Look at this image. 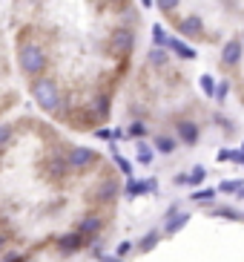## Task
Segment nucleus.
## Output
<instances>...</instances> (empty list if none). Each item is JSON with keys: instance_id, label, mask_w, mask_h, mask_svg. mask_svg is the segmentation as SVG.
<instances>
[{"instance_id": "obj_12", "label": "nucleus", "mask_w": 244, "mask_h": 262, "mask_svg": "<svg viewBox=\"0 0 244 262\" xmlns=\"http://www.w3.org/2000/svg\"><path fill=\"white\" fill-rule=\"evenodd\" d=\"M150 63H153V67H161V70H164V67H167L169 63V52L167 49H150Z\"/></svg>"}, {"instance_id": "obj_31", "label": "nucleus", "mask_w": 244, "mask_h": 262, "mask_svg": "<svg viewBox=\"0 0 244 262\" xmlns=\"http://www.w3.org/2000/svg\"><path fill=\"white\" fill-rule=\"evenodd\" d=\"M238 196H241V199H244V187H241V193H238Z\"/></svg>"}, {"instance_id": "obj_30", "label": "nucleus", "mask_w": 244, "mask_h": 262, "mask_svg": "<svg viewBox=\"0 0 244 262\" xmlns=\"http://www.w3.org/2000/svg\"><path fill=\"white\" fill-rule=\"evenodd\" d=\"M104 262H121V259H112V256H107V259H104Z\"/></svg>"}, {"instance_id": "obj_20", "label": "nucleus", "mask_w": 244, "mask_h": 262, "mask_svg": "<svg viewBox=\"0 0 244 262\" xmlns=\"http://www.w3.org/2000/svg\"><path fill=\"white\" fill-rule=\"evenodd\" d=\"M241 187H244V182H238V179H233V182H222L218 185V193H241Z\"/></svg>"}, {"instance_id": "obj_4", "label": "nucleus", "mask_w": 244, "mask_h": 262, "mask_svg": "<svg viewBox=\"0 0 244 262\" xmlns=\"http://www.w3.org/2000/svg\"><path fill=\"white\" fill-rule=\"evenodd\" d=\"M135 47V32L132 29H115L112 32V52L115 55H130Z\"/></svg>"}, {"instance_id": "obj_8", "label": "nucleus", "mask_w": 244, "mask_h": 262, "mask_svg": "<svg viewBox=\"0 0 244 262\" xmlns=\"http://www.w3.org/2000/svg\"><path fill=\"white\" fill-rule=\"evenodd\" d=\"M222 61L227 63V67H236V63L241 61V40H238V38H230L227 43H224V49H222Z\"/></svg>"}, {"instance_id": "obj_15", "label": "nucleus", "mask_w": 244, "mask_h": 262, "mask_svg": "<svg viewBox=\"0 0 244 262\" xmlns=\"http://www.w3.org/2000/svg\"><path fill=\"white\" fill-rule=\"evenodd\" d=\"M112 162L118 164V170H121L124 176H127V179H132V164L127 162V159H124V156L118 153V150H115V147H112Z\"/></svg>"}, {"instance_id": "obj_14", "label": "nucleus", "mask_w": 244, "mask_h": 262, "mask_svg": "<svg viewBox=\"0 0 244 262\" xmlns=\"http://www.w3.org/2000/svg\"><path fill=\"white\" fill-rule=\"evenodd\" d=\"M135 150H138V162L141 164H153V147L147 144V141H138Z\"/></svg>"}, {"instance_id": "obj_16", "label": "nucleus", "mask_w": 244, "mask_h": 262, "mask_svg": "<svg viewBox=\"0 0 244 262\" xmlns=\"http://www.w3.org/2000/svg\"><path fill=\"white\" fill-rule=\"evenodd\" d=\"M213 216H222V219H230V222H238V219H244V213H241V210H236V208H215Z\"/></svg>"}, {"instance_id": "obj_2", "label": "nucleus", "mask_w": 244, "mask_h": 262, "mask_svg": "<svg viewBox=\"0 0 244 262\" xmlns=\"http://www.w3.org/2000/svg\"><path fill=\"white\" fill-rule=\"evenodd\" d=\"M32 95H35V101H38V107H43L46 113H58V107H61L58 84L49 81V78H38V81H32Z\"/></svg>"}, {"instance_id": "obj_19", "label": "nucleus", "mask_w": 244, "mask_h": 262, "mask_svg": "<svg viewBox=\"0 0 244 262\" xmlns=\"http://www.w3.org/2000/svg\"><path fill=\"white\" fill-rule=\"evenodd\" d=\"M127 136H130V139H144L147 136V124L144 121H132L130 130H127Z\"/></svg>"}, {"instance_id": "obj_7", "label": "nucleus", "mask_w": 244, "mask_h": 262, "mask_svg": "<svg viewBox=\"0 0 244 262\" xmlns=\"http://www.w3.org/2000/svg\"><path fill=\"white\" fill-rule=\"evenodd\" d=\"M178 139L184 141L187 147H192V144H199V139H201V133H199V124H192V121H178Z\"/></svg>"}, {"instance_id": "obj_22", "label": "nucleus", "mask_w": 244, "mask_h": 262, "mask_svg": "<svg viewBox=\"0 0 244 262\" xmlns=\"http://www.w3.org/2000/svg\"><path fill=\"white\" fill-rule=\"evenodd\" d=\"M204 179H207V167H204V164H196L192 173H190V185H201Z\"/></svg>"}, {"instance_id": "obj_29", "label": "nucleus", "mask_w": 244, "mask_h": 262, "mask_svg": "<svg viewBox=\"0 0 244 262\" xmlns=\"http://www.w3.org/2000/svg\"><path fill=\"white\" fill-rule=\"evenodd\" d=\"M141 3H144V9H150V6H153V0H141Z\"/></svg>"}, {"instance_id": "obj_5", "label": "nucleus", "mask_w": 244, "mask_h": 262, "mask_svg": "<svg viewBox=\"0 0 244 262\" xmlns=\"http://www.w3.org/2000/svg\"><path fill=\"white\" fill-rule=\"evenodd\" d=\"M95 202H101V205H109V202H115V196H118V182L115 179H104L98 187H95Z\"/></svg>"}, {"instance_id": "obj_10", "label": "nucleus", "mask_w": 244, "mask_h": 262, "mask_svg": "<svg viewBox=\"0 0 244 262\" xmlns=\"http://www.w3.org/2000/svg\"><path fill=\"white\" fill-rule=\"evenodd\" d=\"M167 216H169V222H167V228H164L167 233H176V231H181L184 225L190 222V213H176V208L169 210Z\"/></svg>"}, {"instance_id": "obj_28", "label": "nucleus", "mask_w": 244, "mask_h": 262, "mask_svg": "<svg viewBox=\"0 0 244 262\" xmlns=\"http://www.w3.org/2000/svg\"><path fill=\"white\" fill-rule=\"evenodd\" d=\"M9 139V127H0V141H6Z\"/></svg>"}, {"instance_id": "obj_24", "label": "nucleus", "mask_w": 244, "mask_h": 262, "mask_svg": "<svg viewBox=\"0 0 244 262\" xmlns=\"http://www.w3.org/2000/svg\"><path fill=\"white\" fill-rule=\"evenodd\" d=\"M227 90H230V81H218V86H215V98H218V104H224Z\"/></svg>"}, {"instance_id": "obj_3", "label": "nucleus", "mask_w": 244, "mask_h": 262, "mask_svg": "<svg viewBox=\"0 0 244 262\" xmlns=\"http://www.w3.org/2000/svg\"><path fill=\"white\" fill-rule=\"evenodd\" d=\"M95 162H98V153L89 150V147H75V150H69L66 153V164L72 170H86V167H92Z\"/></svg>"}, {"instance_id": "obj_27", "label": "nucleus", "mask_w": 244, "mask_h": 262, "mask_svg": "<svg viewBox=\"0 0 244 262\" xmlns=\"http://www.w3.org/2000/svg\"><path fill=\"white\" fill-rule=\"evenodd\" d=\"M176 185L181 187V185H190V173H178L176 176Z\"/></svg>"}, {"instance_id": "obj_18", "label": "nucleus", "mask_w": 244, "mask_h": 262, "mask_svg": "<svg viewBox=\"0 0 244 262\" xmlns=\"http://www.w3.org/2000/svg\"><path fill=\"white\" fill-rule=\"evenodd\" d=\"M213 199H215V190H213V187H207V190H196V193H192V202H196V205H210Z\"/></svg>"}, {"instance_id": "obj_6", "label": "nucleus", "mask_w": 244, "mask_h": 262, "mask_svg": "<svg viewBox=\"0 0 244 262\" xmlns=\"http://www.w3.org/2000/svg\"><path fill=\"white\" fill-rule=\"evenodd\" d=\"M178 32H181L184 38H199L201 32H204V24H201L199 15H187L178 20Z\"/></svg>"}, {"instance_id": "obj_17", "label": "nucleus", "mask_w": 244, "mask_h": 262, "mask_svg": "<svg viewBox=\"0 0 244 262\" xmlns=\"http://www.w3.org/2000/svg\"><path fill=\"white\" fill-rule=\"evenodd\" d=\"M215 159H218V162H238L244 167V153H241V150H222Z\"/></svg>"}, {"instance_id": "obj_21", "label": "nucleus", "mask_w": 244, "mask_h": 262, "mask_svg": "<svg viewBox=\"0 0 244 262\" xmlns=\"http://www.w3.org/2000/svg\"><path fill=\"white\" fill-rule=\"evenodd\" d=\"M153 40H155V47H158V49L167 47V32H164V26H161V24L153 26Z\"/></svg>"}, {"instance_id": "obj_34", "label": "nucleus", "mask_w": 244, "mask_h": 262, "mask_svg": "<svg viewBox=\"0 0 244 262\" xmlns=\"http://www.w3.org/2000/svg\"><path fill=\"white\" fill-rule=\"evenodd\" d=\"M241 153H244V144H241Z\"/></svg>"}, {"instance_id": "obj_1", "label": "nucleus", "mask_w": 244, "mask_h": 262, "mask_svg": "<svg viewBox=\"0 0 244 262\" xmlns=\"http://www.w3.org/2000/svg\"><path fill=\"white\" fill-rule=\"evenodd\" d=\"M17 63L29 78H38L46 70V52L35 40H17Z\"/></svg>"}, {"instance_id": "obj_26", "label": "nucleus", "mask_w": 244, "mask_h": 262, "mask_svg": "<svg viewBox=\"0 0 244 262\" xmlns=\"http://www.w3.org/2000/svg\"><path fill=\"white\" fill-rule=\"evenodd\" d=\"M155 3H158L161 12H176L178 9V0H155Z\"/></svg>"}, {"instance_id": "obj_23", "label": "nucleus", "mask_w": 244, "mask_h": 262, "mask_svg": "<svg viewBox=\"0 0 244 262\" xmlns=\"http://www.w3.org/2000/svg\"><path fill=\"white\" fill-rule=\"evenodd\" d=\"M201 93L210 98V95H215V81L210 75H201Z\"/></svg>"}, {"instance_id": "obj_9", "label": "nucleus", "mask_w": 244, "mask_h": 262, "mask_svg": "<svg viewBox=\"0 0 244 262\" xmlns=\"http://www.w3.org/2000/svg\"><path fill=\"white\" fill-rule=\"evenodd\" d=\"M167 49H173L176 55H181V58H187V61H196V49L187 47V43L178 40V38H167Z\"/></svg>"}, {"instance_id": "obj_33", "label": "nucleus", "mask_w": 244, "mask_h": 262, "mask_svg": "<svg viewBox=\"0 0 244 262\" xmlns=\"http://www.w3.org/2000/svg\"><path fill=\"white\" fill-rule=\"evenodd\" d=\"M0 162H3V153H0Z\"/></svg>"}, {"instance_id": "obj_25", "label": "nucleus", "mask_w": 244, "mask_h": 262, "mask_svg": "<svg viewBox=\"0 0 244 262\" xmlns=\"http://www.w3.org/2000/svg\"><path fill=\"white\" fill-rule=\"evenodd\" d=\"M158 242V231H153V233H147L144 239H141V251H150V248Z\"/></svg>"}, {"instance_id": "obj_11", "label": "nucleus", "mask_w": 244, "mask_h": 262, "mask_svg": "<svg viewBox=\"0 0 244 262\" xmlns=\"http://www.w3.org/2000/svg\"><path fill=\"white\" fill-rule=\"evenodd\" d=\"M147 190H155V182L150 179V182H135V179H127V196H141V193Z\"/></svg>"}, {"instance_id": "obj_32", "label": "nucleus", "mask_w": 244, "mask_h": 262, "mask_svg": "<svg viewBox=\"0 0 244 262\" xmlns=\"http://www.w3.org/2000/svg\"><path fill=\"white\" fill-rule=\"evenodd\" d=\"M109 3H121V0H109Z\"/></svg>"}, {"instance_id": "obj_13", "label": "nucleus", "mask_w": 244, "mask_h": 262, "mask_svg": "<svg viewBox=\"0 0 244 262\" xmlns=\"http://www.w3.org/2000/svg\"><path fill=\"white\" fill-rule=\"evenodd\" d=\"M155 150L164 153V156H169L173 150H176V139H173V136H158V139H155Z\"/></svg>"}]
</instances>
